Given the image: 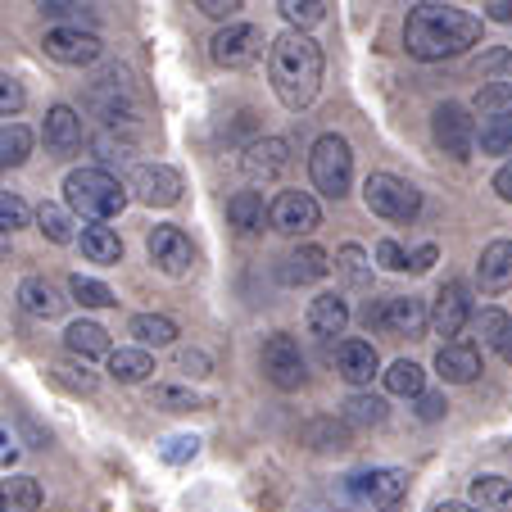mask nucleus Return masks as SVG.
Instances as JSON below:
<instances>
[{"mask_svg": "<svg viewBox=\"0 0 512 512\" xmlns=\"http://www.w3.org/2000/svg\"><path fill=\"white\" fill-rule=\"evenodd\" d=\"M64 345H68V354H78V358H100V354H114L109 349V336H105V327L100 322H73V327L64 331Z\"/></svg>", "mask_w": 512, "mask_h": 512, "instance_id": "nucleus-28", "label": "nucleus"}, {"mask_svg": "<svg viewBox=\"0 0 512 512\" xmlns=\"http://www.w3.org/2000/svg\"><path fill=\"white\" fill-rule=\"evenodd\" d=\"M127 191H132L141 204H150V209H173V204L182 200L186 182H182V173L168 164H136Z\"/></svg>", "mask_w": 512, "mask_h": 512, "instance_id": "nucleus-9", "label": "nucleus"}, {"mask_svg": "<svg viewBox=\"0 0 512 512\" xmlns=\"http://www.w3.org/2000/svg\"><path fill=\"white\" fill-rule=\"evenodd\" d=\"M472 503L481 512H512V481L508 476H476Z\"/></svg>", "mask_w": 512, "mask_h": 512, "instance_id": "nucleus-30", "label": "nucleus"}, {"mask_svg": "<svg viewBox=\"0 0 512 512\" xmlns=\"http://www.w3.org/2000/svg\"><path fill=\"white\" fill-rule=\"evenodd\" d=\"M494 191H499V200H512V164H503L494 173Z\"/></svg>", "mask_w": 512, "mask_h": 512, "instance_id": "nucleus-54", "label": "nucleus"}, {"mask_svg": "<svg viewBox=\"0 0 512 512\" xmlns=\"http://www.w3.org/2000/svg\"><path fill=\"white\" fill-rule=\"evenodd\" d=\"M23 105H28V91H23L19 82L10 78V73H0V114H5V118H14Z\"/></svg>", "mask_w": 512, "mask_h": 512, "instance_id": "nucleus-46", "label": "nucleus"}, {"mask_svg": "<svg viewBox=\"0 0 512 512\" xmlns=\"http://www.w3.org/2000/svg\"><path fill=\"white\" fill-rule=\"evenodd\" d=\"M209 55L223 68H250L263 59V32L254 23H227V28L213 32Z\"/></svg>", "mask_w": 512, "mask_h": 512, "instance_id": "nucleus-10", "label": "nucleus"}, {"mask_svg": "<svg viewBox=\"0 0 512 512\" xmlns=\"http://www.w3.org/2000/svg\"><path fill=\"white\" fill-rule=\"evenodd\" d=\"M472 318H476V300H472V290H467V281H445L431 309L435 336H445V345H454V336H463Z\"/></svg>", "mask_w": 512, "mask_h": 512, "instance_id": "nucleus-8", "label": "nucleus"}, {"mask_svg": "<svg viewBox=\"0 0 512 512\" xmlns=\"http://www.w3.org/2000/svg\"><path fill=\"white\" fill-rule=\"evenodd\" d=\"M499 354H503V363H512V331H508V340H503V349H499Z\"/></svg>", "mask_w": 512, "mask_h": 512, "instance_id": "nucleus-58", "label": "nucleus"}, {"mask_svg": "<svg viewBox=\"0 0 512 512\" xmlns=\"http://www.w3.org/2000/svg\"><path fill=\"white\" fill-rule=\"evenodd\" d=\"M32 155V132L23 123L0 127V168H19Z\"/></svg>", "mask_w": 512, "mask_h": 512, "instance_id": "nucleus-35", "label": "nucleus"}, {"mask_svg": "<svg viewBox=\"0 0 512 512\" xmlns=\"http://www.w3.org/2000/svg\"><path fill=\"white\" fill-rule=\"evenodd\" d=\"M336 268L345 272V277L354 281V286H368V281H372V263H368V254L358 250V245H340Z\"/></svg>", "mask_w": 512, "mask_h": 512, "instance_id": "nucleus-42", "label": "nucleus"}, {"mask_svg": "<svg viewBox=\"0 0 512 512\" xmlns=\"http://www.w3.org/2000/svg\"><path fill=\"white\" fill-rule=\"evenodd\" d=\"M195 5H200V14H209V19H227V23H232L245 0H195Z\"/></svg>", "mask_w": 512, "mask_h": 512, "instance_id": "nucleus-49", "label": "nucleus"}, {"mask_svg": "<svg viewBox=\"0 0 512 512\" xmlns=\"http://www.w3.org/2000/svg\"><path fill=\"white\" fill-rule=\"evenodd\" d=\"M46 145L55 150V155H73L82 145V114L68 105H55L46 114Z\"/></svg>", "mask_w": 512, "mask_h": 512, "instance_id": "nucleus-23", "label": "nucleus"}, {"mask_svg": "<svg viewBox=\"0 0 512 512\" xmlns=\"http://www.w3.org/2000/svg\"><path fill=\"white\" fill-rule=\"evenodd\" d=\"M68 295L82 304V309H109V304H118L114 300V290L105 286V281H96V277H68Z\"/></svg>", "mask_w": 512, "mask_h": 512, "instance_id": "nucleus-37", "label": "nucleus"}, {"mask_svg": "<svg viewBox=\"0 0 512 512\" xmlns=\"http://www.w3.org/2000/svg\"><path fill=\"white\" fill-rule=\"evenodd\" d=\"M345 422L349 426H381V422H386V399H377V395H349Z\"/></svg>", "mask_w": 512, "mask_h": 512, "instance_id": "nucleus-40", "label": "nucleus"}, {"mask_svg": "<svg viewBox=\"0 0 512 512\" xmlns=\"http://www.w3.org/2000/svg\"><path fill=\"white\" fill-rule=\"evenodd\" d=\"M354 490L377 512H399L408 499V472L404 467H372V472L354 476Z\"/></svg>", "mask_w": 512, "mask_h": 512, "instance_id": "nucleus-13", "label": "nucleus"}, {"mask_svg": "<svg viewBox=\"0 0 512 512\" xmlns=\"http://www.w3.org/2000/svg\"><path fill=\"white\" fill-rule=\"evenodd\" d=\"M263 377L272 381L277 390H300L304 386V354H300V340L286 336V331H277V336L263 340Z\"/></svg>", "mask_w": 512, "mask_h": 512, "instance_id": "nucleus-7", "label": "nucleus"}, {"mask_svg": "<svg viewBox=\"0 0 512 512\" xmlns=\"http://www.w3.org/2000/svg\"><path fill=\"white\" fill-rule=\"evenodd\" d=\"M64 200L73 213H82L87 223H109L127 204V186L109 177L105 168H73L64 177Z\"/></svg>", "mask_w": 512, "mask_h": 512, "instance_id": "nucleus-3", "label": "nucleus"}, {"mask_svg": "<svg viewBox=\"0 0 512 512\" xmlns=\"http://www.w3.org/2000/svg\"><path fill=\"white\" fill-rule=\"evenodd\" d=\"M164 463H173V467H182V463H191L195 454H200V440L195 435H173V440H164Z\"/></svg>", "mask_w": 512, "mask_h": 512, "instance_id": "nucleus-45", "label": "nucleus"}, {"mask_svg": "<svg viewBox=\"0 0 512 512\" xmlns=\"http://www.w3.org/2000/svg\"><path fill=\"white\" fill-rule=\"evenodd\" d=\"M91 105H96V114L105 118L109 127H114V123H132V118L141 114V100H136V91H132V82H127L123 68H109L105 78L96 82Z\"/></svg>", "mask_w": 512, "mask_h": 512, "instance_id": "nucleus-12", "label": "nucleus"}, {"mask_svg": "<svg viewBox=\"0 0 512 512\" xmlns=\"http://www.w3.org/2000/svg\"><path fill=\"white\" fill-rule=\"evenodd\" d=\"M476 141H481L485 155H512V114L485 118L481 132H476Z\"/></svg>", "mask_w": 512, "mask_h": 512, "instance_id": "nucleus-36", "label": "nucleus"}, {"mask_svg": "<svg viewBox=\"0 0 512 512\" xmlns=\"http://www.w3.org/2000/svg\"><path fill=\"white\" fill-rule=\"evenodd\" d=\"M5 254H10V232H0V263H5Z\"/></svg>", "mask_w": 512, "mask_h": 512, "instance_id": "nucleus-57", "label": "nucleus"}, {"mask_svg": "<svg viewBox=\"0 0 512 512\" xmlns=\"http://www.w3.org/2000/svg\"><path fill=\"white\" fill-rule=\"evenodd\" d=\"M476 109L481 114H512V78H499V82H490V87H481L476 91Z\"/></svg>", "mask_w": 512, "mask_h": 512, "instance_id": "nucleus-41", "label": "nucleus"}, {"mask_svg": "<svg viewBox=\"0 0 512 512\" xmlns=\"http://www.w3.org/2000/svg\"><path fill=\"white\" fill-rule=\"evenodd\" d=\"M277 10H281V19L290 23V32H309L327 19V5H322V0H277Z\"/></svg>", "mask_w": 512, "mask_h": 512, "instance_id": "nucleus-34", "label": "nucleus"}, {"mask_svg": "<svg viewBox=\"0 0 512 512\" xmlns=\"http://www.w3.org/2000/svg\"><path fill=\"white\" fill-rule=\"evenodd\" d=\"M476 286L485 295H503L512 286V241H490L476 263Z\"/></svg>", "mask_w": 512, "mask_h": 512, "instance_id": "nucleus-18", "label": "nucleus"}, {"mask_svg": "<svg viewBox=\"0 0 512 512\" xmlns=\"http://www.w3.org/2000/svg\"><path fill=\"white\" fill-rule=\"evenodd\" d=\"M431 512H481V508H476V503H454L449 499V503H435Z\"/></svg>", "mask_w": 512, "mask_h": 512, "instance_id": "nucleus-55", "label": "nucleus"}, {"mask_svg": "<svg viewBox=\"0 0 512 512\" xmlns=\"http://www.w3.org/2000/svg\"><path fill=\"white\" fill-rule=\"evenodd\" d=\"M59 381H68V386H78L82 395H91V390H96V377H91L87 368H68V363H59Z\"/></svg>", "mask_w": 512, "mask_h": 512, "instance_id": "nucleus-50", "label": "nucleus"}, {"mask_svg": "<svg viewBox=\"0 0 512 512\" xmlns=\"http://www.w3.org/2000/svg\"><path fill=\"white\" fill-rule=\"evenodd\" d=\"M490 14H494V19H503V23H508V19H512V0H494V5H490Z\"/></svg>", "mask_w": 512, "mask_h": 512, "instance_id": "nucleus-56", "label": "nucleus"}, {"mask_svg": "<svg viewBox=\"0 0 512 512\" xmlns=\"http://www.w3.org/2000/svg\"><path fill=\"white\" fill-rule=\"evenodd\" d=\"M150 372H155V358L141 345H123L109 354V377L123 381V386H141V381H150Z\"/></svg>", "mask_w": 512, "mask_h": 512, "instance_id": "nucleus-25", "label": "nucleus"}, {"mask_svg": "<svg viewBox=\"0 0 512 512\" xmlns=\"http://www.w3.org/2000/svg\"><path fill=\"white\" fill-rule=\"evenodd\" d=\"M268 78L286 109H309L322 87V46L309 32H281L268 46Z\"/></svg>", "mask_w": 512, "mask_h": 512, "instance_id": "nucleus-2", "label": "nucleus"}, {"mask_svg": "<svg viewBox=\"0 0 512 512\" xmlns=\"http://www.w3.org/2000/svg\"><path fill=\"white\" fill-rule=\"evenodd\" d=\"M245 173L250 177H263V182H272L277 173H286L290 168V145L281 141V136H263V141H254L250 150H245Z\"/></svg>", "mask_w": 512, "mask_h": 512, "instance_id": "nucleus-20", "label": "nucleus"}, {"mask_svg": "<svg viewBox=\"0 0 512 512\" xmlns=\"http://www.w3.org/2000/svg\"><path fill=\"white\" fill-rule=\"evenodd\" d=\"M37 508H41V485L32 476L0 481V512H37Z\"/></svg>", "mask_w": 512, "mask_h": 512, "instance_id": "nucleus-29", "label": "nucleus"}, {"mask_svg": "<svg viewBox=\"0 0 512 512\" xmlns=\"http://www.w3.org/2000/svg\"><path fill=\"white\" fill-rule=\"evenodd\" d=\"M431 132H435V145L445 150V155H454V159H472V150H476V118L467 114L463 105H440L431 114Z\"/></svg>", "mask_w": 512, "mask_h": 512, "instance_id": "nucleus-11", "label": "nucleus"}, {"mask_svg": "<svg viewBox=\"0 0 512 512\" xmlns=\"http://www.w3.org/2000/svg\"><path fill=\"white\" fill-rule=\"evenodd\" d=\"M345 327H349V304L340 300V295H318V300L309 304V331L313 336H322V340H331V336H345Z\"/></svg>", "mask_w": 512, "mask_h": 512, "instance_id": "nucleus-24", "label": "nucleus"}, {"mask_svg": "<svg viewBox=\"0 0 512 512\" xmlns=\"http://www.w3.org/2000/svg\"><path fill=\"white\" fill-rule=\"evenodd\" d=\"M386 390L390 395H404V399L426 395V372L417 368L413 358H399V363H390V372H386Z\"/></svg>", "mask_w": 512, "mask_h": 512, "instance_id": "nucleus-32", "label": "nucleus"}, {"mask_svg": "<svg viewBox=\"0 0 512 512\" xmlns=\"http://www.w3.org/2000/svg\"><path fill=\"white\" fill-rule=\"evenodd\" d=\"M481 73H503V78H508V73H512V50H494V55H485L481 59Z\"/></svg>", "mask_w": 512, "mask_h": 512, "instance_id": "nucleus-51", "label": "nucleus"}, {"mask_svg": "<svg viewBox=\"0 0 512 512\" xmlns=\"http://www.w3.org/2000/svg\"><path fill=\"white\" fill-rule=\"evenodd\" d=\"M377 263H381L386 272H408V254L399 250L395 241H381V245H377Z\"/></svg>", "mask_w": 512, "mask_h": 512, "instance_id": "nucleus-48", "label": "nucleus"}, {"mask_svg": "<svg viewBox=\"0 0 512 512\" xmlns=\"http://www.w3.org/2000/svg\"><path fill=\"white\" fill-rule=\"evenodd\" d=\"M363 200H368V209L377 213V218H386V223H413L417 209H422V191L408 186L404 177H395V173H372L368 182H363Z\"/></svg>", "mask_w": 512, "mask_h": 512, "instance_id": "nucleus-5", "label": "nucleus"}, {"mask_svg": "<svg viewBox=\"0 0 512 512\" xmlns=\"http://www.w3.org/2000/svg\"><path fill=\"white\" fill-rule=\"evenodd\" d=\"M476 41H481V19L458 10V5H417L404 23V46L422 64L454 59Z\"/></svg>", "mask_w": 512, "mask_h": 512, "instance_id": "nucleus-1", "label": "nucleus"}, {"mask_svg": "<svg viewBox=\"0 0 512 512\" xmlns=\"http://www.w3.org/2000/svg\"><path fill=\"white\" fill-rule=\"evenodd\" d=\"M322 223V209L309 191H281L272 200V232L281 236H309Z\"/></svg>", "mask_w": 512, "mask_h": 512, "instance_id": "nucleus-14", "label": "nucleus"}, {"mask_svg": "<svg viewBox=\"0 0 512 512\" xmlns=\"http://www.w3.org/2000/svg\"><path fill=\"white\" fill-rule=\"evenodd\" d=\"M19 309L28 313V318H59V313H64V300H59L55 281L23 277L19 281Z\"/></svg>", "mask_w": 512, "mask_h": 512, "instance_id": "nucleus-22", "label": "nucleus"}, {"mask_svg": "<svg viewBox=\"0 0 512 512\" xmlns=\"http://www.w3.org/2000/svg\"><path fill=\"white\" fill-rule=\"evenodd\" d=\"M472 327H476V336H481V345L503 349V340H508L512 322H508V313H503V309H481V313L472 318Z\"/></svg>", "mask_w": 512, "mask_h": 512, "instance_id": "nucleus-39", "label": "nucleus"}, {"mask_svg": "<svg viewBox=\"0 0 512 512\" xmlns=\"http://www.w3.org/2000/svg\"><path fill=\"white\" fill-rule=\"evenodd\" d=\"M435 259H440V250H435V245H422V250L408 254V272H426Z\"/></svg>", "mask_w": 512, "mask_h": 512, "instance_id": "nucleus-52", "label": "nucleus"}, {"mask_svg": "<svg viewBox=\"0 0 512 512\" xmlns=\"http://www.w3.org/2000/svg\"><path fill=\"white\" fill-rule=\"evenodd\" d=\"M435 372H440V381L467 386V381L481 377V354H476V345H463V340L440 345V354H435Z\"/></svg>", "mask_w": 512, "mask_h": 512, "instance_id": "nucleus-19", "label": "nucleus"}, {"mask_svg": "<svg viewBox=\"0 0 512 512\" xmlns=\"http://www.w3.org/2000/svg\"><path fill=\"white\" fill-rule=\"evenodd\" d=\"M150 399H155L159 408H173V413H191V408H200V395L186 390V386H155Z\"/></svg>", "mask_w": 512, "mask_h": 512, "instance_id": "nucleus-43", "label": "nucleus"}, {"mask_svg": "<svg viewBox=\"0 0 512 512\" xmlns=\"http://www.w3.org/2000/svg\"><path fill=\"white\" fill-rule=\"evenodd\" d=\"M37 227L46 232V241H55V245H73V241H78V232H73L78 223H73V213H68L64 204H50V200L41 204V209H37Z\"/></svg>", "mask_w": 512, "mask_h": 512, "instance_id": "nucleus-31", "label": "nucleus"}, {"mask_svg": "<svg viewBox=\"0 0 512 512\" xmlns=\"http://www.w3.org/2000/svg\"><path fill=\"white\" fill-rule=\"evenodd\" d=\"M331 272V254L318 250V245H300L295 254L281 259V281L286 286H309V281H322Z\"/></svg>", "mask_w": 512, "mask_h": 512, "instance_id": "nucleus-21", "label": "nucleus"}, {"mask_svg": "<svg viewBox=\"0 0 512 512\" xmlns=\"http://www.w3.org/2000/svg\"><path fill=\"white\" fill-rule=\"evenodd\" d=\"M78 245H82V254H87L91 263H100V268H114L118 259H123V241H118V232L114 227H82V236H78Z\"/></svg>", "mask_w": 512, "mask_h": 512, "instance_id": "nucleus-26", "label": "nucleus"}, {"mask_svg": "<svg viewBox=\"0 0 512 512\" xmlns=\"http://www.w3.org/2000/svg\"><path fill=\"white\" fill-rule=\"evenodd\" d=\"M377 368H381V358H377V349H372V340H340L336 372L349 386H368V381L377 377Z\"/></svg>", "mask_w": 512, "mask_h": 512, "instance_id": "nucleus-17", "label": "nucleus"}, {"mask_svg": "<svg viewBox=\"0 0 512 512\" xmlns=\"http://www.w3.org/2000/svg\"><path fill=\"white\" fill-rule=\"evenodd\" d=\"M132 336L145 345H173L177 340V322L164 318V313H136L132 318Z\"/></svg>", "mask_w": 512, "mask_h": 512, "instance_id": "nucleus-33", "label": "nucleus"}, {"mask_svg": "<svg viewBox=\"0 0 512 512\" xmlns=\"http://www.w3.org/2000/svg\"><path fill=\"white\" fill-rule=\"evenodd\" d=\"M449 413V404H445V395H435V390H426V395H417V417L422 422H440V417Z\"/></svg>", "mask_w": 512, "mask_h": 512, "instance_id": "nucleus-47", "label": "nucleus"}, {"mask_svg": "<svg viewBox=\"0 0 512 512\" xmlns=\"http://www.w3.org/2000/svg\"><path fill=\"white\" fill-rule=\"evenodd\" d=\"M46 55L59 59V64L82 68V64H96V59L105 55V46H100V37L87 32V28H50L46 32Z\"/></svg>", "mask_w": 512, "mask_h": 512, "instance_id": "nucleus-16", "label": "nucleus"}, {"mask_svg": "<svg viewBox=\"0 0 512 512\" xmlns=\"http://www.w3.org/2000/svg\"><path fill=\"white\" fill-rule=\"evenodd\" d=\"M28 218H32V209L19 195L0 191V232H19V227H28Z\"/></svg>", "mask_w": 512, "mask_h": 512, "instance_id": "nucleus-44", "label": "nucleus"}, {"mask_svg": "<svg viewBox=\"0 0 512 512\" xmlns=\"http://www.w3.org/2000/svg\"><path fill=\"white\" fill-rule=\"evenodd\" d=\"M41 14L59 19V28H96V14L87 5H73V0H41Z\"/></svg>", "mask_w": 512, "mask_h": 512, "instance_id": "nucleus-38", "label": "nucleus"}, {"mask_svg": "<svg viewBox=\"0 0 512 512\" xmlns=\"http://www.w3.org/2000/svg\"><path fill=\"white\" fill-rule=\"evenodd\" d=\"M363 322L377 327V331H386V336L417 340L426 327H431V313H426V304L413 300V295H390V300H381V304H368Z\"/></svg>", "mask_w": 512, "mask_h": 512, "instance_id": "nucleus-6", "label": "nucleus"}, {"mask_svg": "<svg viewBox=\"0 0 512 512\" xmlns=\"http://www.w3.org/2000/svg\"><path fill=\"white\" fill-rule=\"evenodd\" d=\"M145 250H150V263H155L164 277H186V272L195 268L191 236L177 232V227H155L150 241H145Z\"/></svg>", "mask_w": 512, "mask_h": 512, "instance_id": "nucleus-15", "label": "nucleus"}, {"mask_svg": "<svg viewBox=\"0 0 512 512\" xmlns=\"http://www.w3.org/2000/svg\"><path fill=\"white\" fill-rule=\"evenodd\" d=\"M177 363H182L191 377H204V368H209V363H204V354H195V349H182V358H177Z\"/></svg>", "mask_w": 512, "mask_h": 512, "instance_id": "nucleus-53", "label": "nucleus"}, {"mask_svg": "<svg viewBox=\"0 0 512 512\" xmlns=\"http://www.w3.org/2000/svg\"><path fill=\"white\" fill-rule=\"evenodd\" d=\"M227 218H232V227H241V232H259L263 223H272V209L263 204L259 191H236L232 200H227Z\"/></svg>", "mask_w": 512, "mask_h": 512, "instance_id": "nucleus-27", "label": "nucleus"}, {"mask_svg": "<svg viewBox=\"0 0 512 512\" xmlns=\"http://www.w3.org/2000/svg\"><path fill=\"white\" fill-rule=\"evenodd\" d=\"M309 177H313V186H318L327 200L349 195V182H354V150H349V141L340 132H327V136H318V141H313Z\"/></svg>", "mask_w": 512, "mask_h": 512, "instance_id": "nucleus-4", "label": "nucleus"}]
</instances>
